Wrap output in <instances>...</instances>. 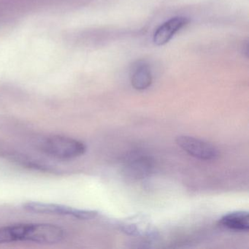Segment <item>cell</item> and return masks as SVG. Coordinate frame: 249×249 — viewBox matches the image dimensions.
<instances>
[{
    "label": "cell",
    "mask_w": 249,
    "mask_h": 249,
    "mask_svg": "<svg viewBox=\"0 0 249 249\" xmlns=\"http://www.w3.org/2000/svg\"><path fill=\"white\" fill-rule=\"evenodd\" d=\"M176 142L189 155L199 160L210 161L219 157V151L216 147L198 138L180 135L176 138Z\"/></svg>",
    "instance_id": "obj_4"
},
{
    "label": "cell",
    "mask_w": 249,
    "mask_h": 249,
    "mask_svg": "<svg viewBox=\"0 0 249 249\" xmlns=\"http://www.w3.org/2000/svg\"><path fill=\"white\" fill-rule=\"evenodd\" d=\"M45 154L59 160H69L78 158L85 154V143L64 136H53L45 140L41 144Z\"/></svg>",
    "instance_id": "obj_2"
},
{
    "label": "cell",
    "mask_w": 249,
    "mask_h": 249,
    "mask_svg": "<svg viewBox=\"0 0 249 249\" xmlns=\"http://www.w3.org/2000/svg\"><path fill=\"white\" fill-rule=\"evenodd\" d=\"M25 211L34 213L49 214V215H64L81 220L94 219L98 215V212L91 210H81L67 205L46 202H27L23 204Z\"/></svg>",
    "instance_id": "obj_3"
},
{
    "label": "cell",
    "mask_w": 249,
    "mask_h": 249,
    "mask_svg": "<svg viewBox=\"0 0 249 249\" xmlns=\"http://www.w3.org/2000/svg\"><path fill=\"white\" fill-rule=\"evenodd\" d=\"M65 237V230L56 224L31 223L0 227V244L21 241L56 244L62 242Z\"/></svg>",
    "instance_id": "obj_1"
},
{
    "label": "cell",
    "mask_w": 249,
    "mask_h": 249,
    "mask_svg": "<svg viewBox=\"0 0 249 249\" xmlns=\"http://www.w3.org/2000/svg\"><path fill=\"white\" fill-rule=\"evenodd\" d=\"M218 224L229 230L237 231L249 230V214L246 211H234L223 215Z\"/></svg>",
    "instance_id": "obj_7"
},
{
    "label": "cell",
    "mask_w": 249,
    "mask_h": 249,
    "mask_svg": "<svg viewBox=\"0 0 249 249\" xmlns=\"http://www.w3.org/2000/svg\"><path fill=\"white\" fill-rule=\"evenodd\" d=\"M130 78L134 89L138 91L146 89L152 84V74L150 67L145 62H138L132 67Z\"/></svg>",
    "instance_id": "obj_6"
},
{
    "label": "cell",
    "mask_w": 249,
    "mask_h": 249,
    "mask_svg": "<svg viewBox=\"0 0 249 249\" xmlns=\"http://www.w3.org/2000/svg\"><path fill=\"white\" fill-rule=\"evenodd\" d=\"M151 160L147 157H138L130 161L126 167V173L135 178H141L149 174L151 170Z\"/></svg>",
    "instance_id": "obj_8"
},
{
    "label": "cell",
    "mask_w": 249,
    "mask_h": 249,
    "mask_svg": "<svg viewBox=\"0 0 249 249\" xmlns=\"http://www.w3.org/2000/svg\"><path fill=\"white\" fill-rule=\"evenodd\" d=\"M189 20L185 17H175L160 26L154 35V42L157 46L167 44L173 36L189 24Z\"/></svg>",
    "instance_id": "obj_5"
}]
</instances>
